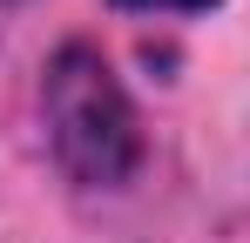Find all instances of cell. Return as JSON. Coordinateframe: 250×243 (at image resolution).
<instances>
[{"label":"cell","mask_w":250,"mask_h":243,"mask_svg":"<svg viewBox=\"0 0 250 243\" xmlns=\"http://www.w3.org/2000/svg\"><path fill=\"white\" fill-rule=\"evenodd\" d=\"M47 135H54V156L61 169L88 182V189H122L128 176L142 169V122L128 108L115 68L88 47L68 40L54 61H47Z\"/></svg>","instance_id":"1"},{"label":"cell","mask_w":250,"mask_h":243,"mask_svg":"<svg viewBox=\"0 0 250 243\" xmlns=\"http://www.w3.org/2000/svg\"><path fill=\"white\" fill-rule=\"evenodd\" d=\"M115 7H142V14H169V7H209V0H115Z\"/></svg>","instance_id":"2"}]
</instances>
